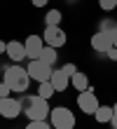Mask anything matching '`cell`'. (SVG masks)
Masks as SVG:
<instances>
[{
	"instance_id": "52a82bcc",
	"label": "cell",
	"mask_w": 117,
	"mask_h": 129,
	"mask_svg": "<svg viewBox=\"0 0 117 129\" xmlns=\"http://www.w3.org/2000/svg\"><path fill=\"white\" fill-rule=\"evenodd\" d=\"M21 99H12V96H3L0 99V115L5 120H14L21 115Z\"/></svg>"
},
{
	"instance_id": "83f0119b",
	"label": "cell",
	"mask_w": 117,
	"mask_h": 129,
	"mask_svg": "<svg viewBox=\"0 0 117 129\" xmlns=\"http://www.w3.org/2000/svg\"><path fill=\"white\" fill-rule=\"evenodd\" d=\"M73 3H77V0H73Z\"/></svg>"
},
{
	"instance_id": "484cf974",
	"label": "cell",
	"mask_w": 117,
	"mask_h": 129,
	"mask_svg": "<svg viewBox=\"0 0 117 129\" xmlns=\"http://www.w3.org/2000/svg\"><path fill=\"white\" fill-rule=\"evenodd\" d=\"M112 45H115V47H117V33L112 35Z\"/></svg>"
},
{
	"instance_id": "277c9868",
	"label": "cell",
	"mask_w": 117,
	"mask_h": 129,
	"mask_svg": "<svg viewBox=\"0 0 117 129\" xmlns=\"http://www.w3.org/2000/svg\"><path fill=\"white\" fill-rule=\"evenodd\" d=\"M26 71L30 75V80H35L37 85H40V82H47V80L52 78V71H54V68L49 63H45L42 59H30L28 66H26Z\"/></svg>"
},
{
	"instance_id": "7a4b0ae2",
	"label": "cell",
	"mask_w": 117,
	"mask_h": 129,
	"mask_svg": "<svg viewBox=\"0 0 117 129\" xmlns=\"http://www.w3.org/2000/svg\"><path fill=\"white\" fill-rule=\"evenodd\" d=\"M3 82H7V85H10V89H12V92L23 94V92L28 89V85H30V75H28V71H26L23 66L12 63L10 68H5Z\"/></svg>"
},
{
	"instance_id": "2e32d148",
	"label": "cell",
	"mask_w": 117,
	"mask_h": 129,
	"mask_svg": "<svg viewBox=\"0 0 117 129\" xmlns=\"http://www.w3.org/2000/svg\"><path fill=\"white\" fill-rule=\"evenodd\" d=\"M54 94H56V89H54V85H52L49 80H47V82H40V87H37V96H42V99L49 101Z\"/></svg>"
},
{
	"instance_id": "8fae6325",
	"label": "cell",
	"mask_w": 117,
	"mask_h": 129,
	"mask_svg": "<svg viewBox=\"0 0 117 129\" xmlns=\"http://www.w3.org/2000/svg\"><path fill=\"white\" fill-rule=\"evenodd\" d=\"M49 82L54 85V89H56V94L59 92H66V89L70 87V78L61 71V68H56V71H52V78H49Z\"/></svg>"
},
{
	"instance_id": "5bb4252c",
	"label": "cell",
	"mask_w": 117,
	"mask_h": 129,
	"mask_svg": "<svg viewBox=\"0 0 117 129\" xmlns=\"http://www.w3.org/2000/svg\"><path fill=\"white\" fill-rule=\"evenodd\" d=\"M61 21H63L61 10H49L47 17H45V26H61Z\"/></svg>"
},
{
	"instance_id": "9c48e42d",
	"label": "cell",
	"mask_w": 117,
	"mask_h": 129,
	"mask_svg": "<svg viewBox=\"0 0 117 129\" xmlns=\"http://www.w3.org/2000/svg\"><path fill=\"white\" fill-rule=\"evenodd\" d=\"M89 45H91V49H94V52H98V54H105V52L112 47V35H110V33H103V31H96V33L91 35Z\"/></svg>"
},
{
	"instance_id": "4fadbf2b",
	"label": "cell",
	"mask_w": 117,
	"mask_h": 129,
	"mask_svg": "<svg viewBox=\"0 0 117 129\" xmlns=\"http://www.w3.org/2000/svg\"><path fill=\"white\" fill-rule=\"evenodd\" d=\"M112 106H98V110L94 113V117H96V122L98 124H110V120H112Z\"/></svg>"
},
{
	"instance_id": "e0dca14e",
	"label": "cell",
	"mask_w": 117,
	"mask_h": 129,
	"mask_svg": "<svg viewBox=\"0 0 117 129\" xmlns=\"http://www.w3.org/2000/svg\"><path fill=\"white\" fill-rule=\"evenodd\" d=\"M98 31L115 35V33H117V19H101V21H98Z\"/></svg>"
},
{
	"instance_id": "44dd1931",
	"label": "cell",
	"mask_w": 117,
	"mask_h": 129,
	"mask_svg": "<svg viewBox=\"0 0 117 129\" xmlns=\"http://www.w3.org/2000/svg\"><path fill=\"white\" fill-rule=\"evenodd\" d=\"M10 94H12L10 85H7V82H0V99H3V96H10Z\"/></svg>"
},
{
	"instance_id": "9a60e30c",
	"label": "cell",
	"mask_w": 117,
	"mask_h": 129,
	"mask_svg": "<svg viewBox=\"0 0 117 129\" xmlns=\"http://www.w3.org/2000/svg\"><path fill=\"white\" fill-rule=\"evenodd\" d=\"M40 59L45 63H49V66H54L56 63V59H59V54H56V47H49V45H45V49H42V54H40Z\"/></svg>"
},
{
	"instance_id": "30bf717a",
	"label": "cell",
	"mask_w": 117,
	"mask_h": 129,
	"mask_svg": "<svg viewBox=\"0 0 117 129\" xmlns=\"http://www.w3.org/2000/svg\"><path fill=\"white\" fill-rule=\"evenodd\" d=\"M5 54L10 56L12 63H21L23 59H26V47H23V42H19V40H10V42H7Z\"/></svg>"
},
{
	"instance_id": "d6986e66",
	"label": "cell",
	"mask_w": 117,
	"mask_h": 129,
	"mask_svg": "<svg viewBox=\"0 0 117 129\" xmlns=\"http://www.w3.org/2000/svg\"><path fill=\"white\" fill-rule=\"evenodd\" d=\"M98 7L103 12H112L115 7H117V0H98Z\"/></svg>"
},
{
	"instance_id": "ac0fdd59",
	"label": "cell",
	"mask_w": 117,
	"mask_h": 129,
	"mask_svg": "<svg viewBox=\"0 0 117 129\" xmlns=\"http://www.w3.org/2000/svg\"><path fill=\"white\" fill-rule=\"evenodd\" d=\"M26 129H54L52 122H47V120H28Z\"/></svg>"
},
{
	"instance_id": "7402d4cb",
	"label": "cell",
	"mask_w": 117,
	"mask_h": 129,
	"mask_svg": "<svg viewBox=\"0 0 117 129\" xmlns=\"http://www.w3.org/2000/svg\"><path fill=\"white\" fill-rule=\"evenodd\" d=\"M105 56L110 59V61H117V47H115V45H112V47H110V49L105 52Z\"/></svg>"
},
{
	"instance_id": "ba28073f",
	"label": "cell",
	"mask_w": 117,
	"mask_h": 129,
	"mask_svg": "<svg viewBox=\"0 0 117 129\" xmlns=\"http://www.w3.org/2000/svg\"><path fill=\"white\" fill-rule=\"evenodd\" d=\"M23 47H26V59L30 61V59H40L42 54V49H45V40H42V35H28L26 40H23Z\"/></svg>"
},
{
	"instance_id": "d4e9b609",
	"label": "cell",
	"mask_w": 117,
	"mask_h": 129,
	"mask_svg": "<svg viewBox=\"0 0 117 129\" xmlns=\"http://www.w3.org/2000/svg\"><path fill=\"white\" fill-rule=\"evenodd\" d=\"M110 124H112V129H117V115H112V120H110Z\"/></svg>"
},
{
	"instance_id": "4316f807",
	"label": "cell",
	"mask_w": 117,
	"mask_h": 129,
	"mask_svg": "<svg viewBox=\"0 0 117 129\" xmlns=\"http://www.w3.org/2000/svg\"><path fill=\"white\" fill-rule=\"evenodd\" d=\"M112 113H115V115H117V103H115V106H112Z\"/></svg>"
},
{
	"instance_id": "3957f363",
	"label": "cell",
	"mask_w": 117,
	"mask_h": 129,
	"mask_svg": "<svg viewBox=\"0 0 117 129\" xmlns=\"http://www.w3.org/2000/svg\"><path fill=\"white\" fill-rule=\"evenodd\" d=\"M49 122H52L54 129H73L75 127V115H73V110H70V108L59 106V108H52Z\"/></svg>"
},
{
	"instance_id": "8992f818",
	"label": "cell",
	"mask_w": 117,
	"mask_h": 129,
	"mask_svg": "<svg viewBox=\"0 0 117 129\" xmlns=\"http://www.w3.org/2000/svg\"><path fill=\"white\" fill-rule=\"evenodd\" d=\"M42 40H45V45H49V47H63L66 45V40H68V35H66V31L61 26H45V33H42Z\"/></svg>"
},
{
	"instance_id": "cb8c5ba5",
	"label": "cell",
	"mask_w": 117,
	"mask_h": 129,
	"mask_svg": "<svg viewBox=\"0 0 117 129\" xmlns=\"http://www.w3.org/2000/svg\"><path fill=\"white\" fill-rule=\"evenodd\" d=\"M5 49H7V42H3V40H0V54H5Z\"/></svg>"
},
{
	"instance_id": "7c38bea8",
	"label": "cell",
	"mask_w": 117,
	"mask_h": 129,
	"mask_svg": "<svg viewBox=\"0 0 117 129\" xmlns=\"http://www.w3.org/2000/svg\"><path fill=\"white\" fill-rule=\"evenodd\" d=\"M70 85H73L77 92H84V89H89V78H87V73H82V71H77L75 75H70Z\"/></svg>"
},
{
	"instance_id": "6da1fadb",
	"label": "cell",
	"mask_w": 117,
	"mask_h": 129,
	"mask_svg": "<svg viewBox=\"0 0 117 129\" xmlns=\"http://www.w3.org/2000/svg\"><path fill=\"white\" fill-rule=\"evenodd\" d=\"M21 110H23V115H26L28 120H47L49 117V101L42 96H37V94H28V96H23L21 99Z\"/></svg>"
},
{
	"instance_id": "603a6c76",
	"label": "cell",
	"mask_w": 117,
	"mask_h": 129,
	"mask_svg": "<svg viewBox=\"0 0 117 129\" xmlns=\"http://www.w3.org/2000/svg\"><path fill=\"white\" fill-rule=\"evenodd\" d=\"M30 3H33V7H45L49 0H30Z\"/></svg>"
},
{
	"instance_id": "5b68a950",
	"label": "cell",
	"mask_w": 117,
	"mask_h": 129,
	"mask_svg": "<svg viewBox=\"0 0 117 129\" xmlns=\"http://www.w3.org/2000/svg\"><path fill=\"white\" fill-rule=\"evenodd\" d=\"M77 106H80V110L82 113H87V115H94V113L98 110V96L96 92L89 87V89H84V92H77Z\"/></svg>"
},
{
	"instance_id": "ffe728a7",
	"label": "cell",
	"mask_w": 117,
	"mask_h": 129,
	"mask_svg": "<svg viewBox=\"0 0 117 129\" xmlns=\"http://www.w3.org/2000/svg\"><path fill=\"white\" fill-rule=\"evenodd\" d=\"M61 71H63L68 78H70V75H75V73H77V66H75V63H63V66H61Z\"/></svg>"
}]
</instances>
